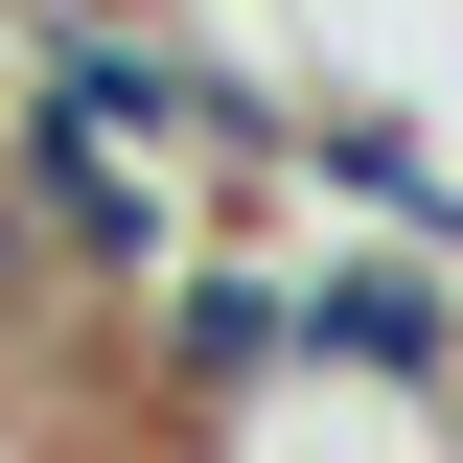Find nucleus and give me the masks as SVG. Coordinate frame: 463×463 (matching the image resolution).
<instances>
[{
  "mask_svg": "<svg viewBox=\"0 0 463 463\" xmlns=\"http://www.w3.org/2000/svg\"><path fill=\"white\" fill-rule=\"evenodd\" d=\"M301 371H347V394H417V417H463V255H440V232L301 255Z\"/></svg>",
  "mask_w": 463,
  "mask_h": 463,
  "instance_id": "obj_2",
  "label": "nucleus"
},
{
  "mask_svg": "<svg viewBox=\"0 0 463 463\" xmlns=\"http://www.w3.org/2000/svg\"><path fill=\"white\" fill-rule=\"evenodd\" d=\"M0 47H24V24H0Z\"/></svg>",
  "mask_w": 463,
  "mask_h": 463,
  "instance_id": "obj_5",
  "label": "nucleus"
},
{
  "mask_svg": "<svg viewBox=\"0 0 463 463\" xmlns=\"http://www.w3.org/2000/svg\"><path fill=\"white\" fill-rule=\"evenodd\" d=\"M0 24H93V0H0Z\"/></svg>",
  "mask_w": 463,
  "mask_h": 463,
  "instance_id": "obj_4",
  "label": "nucleus"
},
{
  "mask_svg": "<svg viewBox=\"0 0 463 463\" xmlns=\"http://www.w3.org/2000/svg\"><path fill=\"white\" fill-rule=\"evenodd\" d=\"M163 463H463L417 394H347V371H279V394H232L209 440H163Z\"/></svg>",
  "mask_w": 463,
  "mask_h": 463,
  "instance_id": "obj_3",
  "label": "nucleus"
},
{
  "mask_svg": "<svg viewBox=\"0 0 463 463\" xmlns=\"http://www.w3.org/2000/svg\"><path fill=\"white\" fill-rule=\"evenodd\" d=\"M440 440H463V417H440Z\"/></svg>",
  "mask_w": 463,
  "mask_h": 463,
  "instance_id": "obj_6",
  "label": "nucleus"
},
{
  "mask_svg": "<svg viewBox=\"0 0 463 463\" xmlns=\"http://www.w3.org/2000/svg\"><path fill=\"white\" fill-rule=\"evenodd\" d=\"M301 371V255H255V232H185L163 279L116 301V417L139 440H209L232 394H279Z\"/></svg>",
  "mask_w": 463,
  "mask_h": 463,
  "instance_id": "obj_1",
  "label": "nucleus"
}]
</instances>
